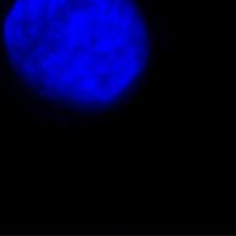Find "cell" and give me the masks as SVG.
<instances>
[{
    "label": "cell",
    "mask_w": 236,
    "mask_h": 236,
    "mask_svg": "<svg viewBox=\"0 0 236 236\" xmlns=\"http://www.w3.org/2000/svg\"><path fill=\"white\" fill-rule=\"evenodd\" d=\"M2 44L34 94L81 112L106 111L128 98L151 58L135 0H15Z\"/></svg>",
    "instance_id": "6da1fadb"
}]
</instances>
